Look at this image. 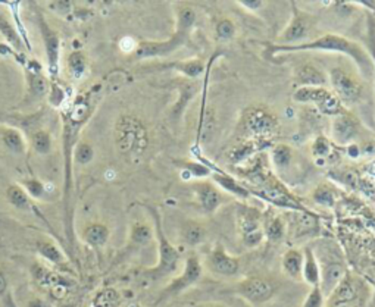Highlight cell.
Returning a JSON list of instances; mask_svg holds the SVG:
<instances>
[{"label":"cell","mask_w":375,"mask_h":307,"mask_svg":"<svg viewBox=\"0 0 375 307\" xmlns=\"http://www.w3.org/2000/svg\"><path fill=\"white\" fill-rule=\"evenodd\" d=\"M100 84L93 86L87 92L78 95L73 103L62 110V149H64V168H65V186H64V201L66 208V216L70 218V204L74 190V172H73V153L78 143V135L81 128L92 118L96 101L99 100Z\"/></svg>","instance_id":"1"},{"label":"cell","mask_w":375,"mask_h":307,"mask_svg":"<svg viewBox=\"0 0 375 307\" xmlns=\"http://www.w3.org/2000/svg\"><path fill=\"white\" fill-rule=\"evenodd\" d=\"M269 50L278 55V53H293V52H305V50H315V52H331V53H342L354 59V62L359 66L363 75L369 77L374 68V62L371 56L367 53L360 44L356 41H352L338 34H324V36L318 37L312 41L299 43L296 46H280V44H269Z\"/></svg>","instance_id":"2"},{"label":"cell","mask_w":375,"mask_h":307,"mask_svg":"<svg viewBox=\"0 0 375 307\" xmlns=\"http://www.w3.org/2000/svg\"><path fill=\"white\" fill-rule=\"evenodd\" d=\"M195 24V9H191L190 6H180L177 10V22L173 37H169L165 41H140L137 48L134 49L135 56H137L139 59H152L164 58V56L174 53L178 48L184 46Z\"/></svg>","instance_id":"3"},{"label":"cell","mask_w":375,"mask_h":307,"mask_svg":"<svg viewBox=\"0 0 375 307\" xmlns=\"http://www.w3.org/2000/svg\"><path fill=\"white\" fill-rule=\"evenodd\" d=\"M115 146L119 155L127 159H139L149 146V135L143 122L131 115H122L115 123Z\"/></svg>","instance_id":"4"},{"label":"cell","mask_w":375,"mask_h":307,"mask_svg":"<svg viewBox=\"0 0 375 307\" xmlns=\"http://www.w3.org/2000/svg\"><path fill=\"white\" fill-rule=\"evenodd\" d=\"M147 209H149V212L153 216L155 235L157 240V253H159L157 265L147 270V275L153 279H161L174 274V272L177 270L178 261H180V253H178V250L171 244V241L168 240L164 232L161 215H159V212L153 208H147Z\"/></svg>","instance_id":"5"},{"label":"cell","mask_w":375,"mask_h":307,"mask_svg":"<svg viewBox=\"0 0 375 307\" xmlns=\"http://www.w3.org/2000/svg\"><path fill=\"white\" fill-rule=\"evenodd\" d=\"M242 128L252 140L268 143L278 128V121L262 106H250L242 115Z\"/></svg>","instance_id":"6"},{"label":"cell","mask_w":375,"mask_h":307,"mask_svg":"<svg viewBox=\"0 0 375 307\" xmlns=\"http://www.w3.org/2000/svg\"><path fill=\"white\" fill-rule=\"evenodd\" d=\"M235 218L240 240L246 247L255 248L265 240L264 215L258 209L242 204L237 208Z\"/></svg>","instance_id":"7"},{"label":"cell","mask_w":375,"mask_h":307,"mask_svg":"<svg viewBox=\"0 0 375 307\" xmlns=\"http://www.w3.org/2000/svg\"><path fill=\"white\" fill-rule=\"evenodd\" d=\"M298 103H312L324 115L338 117L342 115L343 106L340 99L325 87H299L293 95Z\"/></svg>","instance_id":"8"},{"label":"cell","mask_w":375,"mask_h":307,"mask_svg":"<svg viewBox=\"0 0 375 307\" xmlns=\"http://www.w3.org/2000/svg\"><path fill=\"white\" fill-rule=\"evenodd\" d=\"M291 21L277 39L280 46H296L309 36L311 30L315 27L316 19L314 15L305 12L294 2L291 3Z\"/></svg>","instance_id":"9"},{"label":"cell","mask_w":375,"mask_h":307,"mask_svg":"<svg viewBox=\"0 0 375 307\" xmlns=\"http://www.w3.org/2000/svg\"><path fill=\"white\" fill-rule=\"evenodd\" d=\"M235 294L255 307L267 304L276 295V284L262 277H247L237 284Z\"/></svg>","instance_id":"10"},{"label":"cell","mask_w":375,"mask_h":307,"mask_svg":"<svg viewBox=\"0 0 375 307\" xmlns=\"http://www.w3.org/2000/svg\"><path fill=\"white\" fill-rule=\"evenodd\" d=\"M39 27L41 32V39L44 44V50H46V59H48V71L50 81H56L59 74V56H61V37L56 32L49 22L39 15Z\"/></svg>","instance_id":"11"},{"label":"cell","mask_w":375,"mask_h":307,"mask_svg":"<svg viewBox=\"0 0 375 307\" xmlns=\"http://www.w3.org/2000/svg\"><path fill=\"white\" fill-rule=\"evenodd\" d=\"M206 268L213 275L231 278L240 270V260L227 252L222 244H215L206 256Z\"/></svg>","instance_id":"12"},{"label":"cell","mask_w":375,"mask_h":307,"mask_svg":"<svg viewBox=\"0 0 375 307\" xmlns=\"http://www.w3.org/2000/svg\"><path fill=\"white\" fill-rule=\"evenodd\" d=\"M202 274H203V266H202L200 259L196 255H190L186 259V265H184L183 274H181L180 277H177L162 291V299L171 297V295H177L180 293L186 291L191 286H195V284L199 282V279L202 278Z\"/></svg>","instance_id":"13"},{"label":"cell","mask_w":375,"mask_h":307,"mask_svg":"<svg viewBox=\"0 0 375 307\" xmlns=\"http://www.w3.org/2000/svg\"><path fill=\"white\" fill-rule=\"evenodd\" d=\"M329 83H331L334 88V95L340 99V101H345L347 105L356 103L362 93V87L352 77L349 72H346L342 68H334L329 72Z\"/></svg>","instance_id":"14"},{"label":"cell","mask_w":375,"mask_h":307,"mask_svg":"<svg viewBox=\"0 0 375 307\" xmlns=\"http://www.w3.org/2000/svg\"><path fill=\"white\" fill-rule=\"evenodd\" d=\"M26 78L28 86V96L31 99L46 97L50 88V79L43 74L37 61L26 63Z\"/></svg>","instance_id":"15"},{"label":"cell","mask_w":375,"mask_h":307,"mask_svg":"<svg viewBox=\"0 0 375 307\" xmlns=\"http://www.w3.org/2000/svg\"><path fill=\"white\" fill-rule=\"evenodd\" d=\"M193 191H195L196 200L204 213L212 215L221 206L222 196L220 190L212 183H208V181H199V183H195V186H193Z\"/></svg>","instance_id":"16"},{"label":"cell","mask_w":375,"mask_h":307,"mask_svg":"<svg viewBox=\"0 0 375 307\" xmlns=\"http://www.w3.org/2000/svg\"><path fill=\"white\" fill-rule=\"evenodd\" d=\"M356 134L358 123L355 118H352L347 113H342V115L334 117V121L331 123V135L337 144L342 146L349 144L356 137Z\"/></svg>","instance_id":"17"},{"label":"cell","mask_w":375,"mask_h":307,"mask_svg":"<svg viewBox=\"0 0 375 307\" xmlns=\"http://www.w3.org/2000/svg\"><path fill=\"white\" fill-rule=\"evenodd\" d=\"M346 269L340 264V261H327L324 266H321V281H320V288L324 293L325 299L331 294L342 279L346 277Z\"/></svg>","instance_id":"18"},{"label":"cell","mask_w":375,"mask_h":307,"mask_svg":"<svg viewBox=\"0 0 375 307\" xmlns=\"http://www.w3.org/2000/svg\"><path fill=\"white\" fill-rule=\"evenodd\" d=\"M294 79L299 87H324L327 84V77L315 65L305 63L298 68Z\"/></svg>","instance_id":"19"},{"label":"cell","mask_w":375,"mask_h":307,"mask_svg":"<svg viewBox=\"0 0 375 307\" xmlns=\"http://www.w3.org/2000/svg\"><path fill=\"white\" fill-rule=\"evenodd\" d=\"M302 279H305L306 284H309L311 288L320 286L321 281V265L318 264V259L314 253V250L309 247H306L303 252Z\"/></svg>","instance_id":"20"},{"label":"cell","mask_w":375,"mask_h":307,"mask_svg":"<svg viewBox=\"0 0 375 307\" xmlns=\"http://www.w3.org/2000/svg\"><path fill=\"white\" fill-rule=\"evenodd\" d=\"M0 140H2L6 149L17 156L27 152V141L22 132L15 127H2L0 128Z\"/></svg>","instance_id":"21"},{"label":"cell","mask_w":375,"mask_h":307,"mask_svg":"<svg viewBox=\"0 0 375 307\" xmlns=\"http://www.w3.org/2000/svg\"><path fill=\"white\" fill-rule=\"evenodd\" d=\"M281 268L282 272L289 278L299 281L302 279V270H303V253L298 248H290L281 257Z\"/></svg>","instance_id":"22"},{"label":"cell","mask_w":375,"mask_h":307,"mask_svg":"<svg viewBox=\"0 0 375 307\" xmlns=\"http://www.w3.org/2000/svg\"><path fill=\"white\" fill-rule=\"evenodd\" d=\"M83 240L92 247L105 246L109 240V228L104 224H90L83 231Z\"/></svg>","instance_id":"23"},{"label":"cell","mask_w":375,"mask_h":307,"mask_svg":"<svg viewBox=\"0 0 375 307\" xmlns=\"http://www.w3.org/2000/svg\"><path fill=\"white\" fill-rule=\"evenodd\" d=\"M264 232L268 241L277 243L286 235V224L276 215H264Z\"/></svg>","instance_id":"24"},{"label":"cell","mask_w":375,"mask_h":307,"mask_svg":"<svg viewBox=\"0 0 375 307\" xmlns=\"http://www.w3.org/2000/svg\"><path fill=\"white\" fill-rule=\"evenodd\" d=\"M0 32L3 34V37L6 39V41L12 46L15 50L18 52H22L26 48V43L24 40L21 39L18 30L15 28V26L10 22L6 15H3L2 12H0Z\"/></svg>","instance_id":"25"},{"label":"cell","mask_w":375,"mask_h":307,"mask_svg":"<svg viewBox=\"0 0 375 307\" xmlns=\"http://www.w3.org/2000/svg\"><path fill=\"white\" fill-rule=\"evenodd\" d=\"M6 199L14 208H17L19 210L34 209L32 203H31V197L27 195V191L22 188L19 184H12L6 188Z\"/></svg>","instance_id":"26"},{"label":"cell","mask_w":375,"mask_h":307,"mask_svg":"<svg viewBox=\"0 0 375 307\" xmlns=\"http://www.w3.org/2000/svg\"><path fill=\"white\" fill-rule=\"evenodd\" d=\"M31 147L37 155H41V156L49 155L53 147V140H52L50 132L43 128L34 131L31 134Z\"/></svg>","instance_id":"27"},{"label":"cell","mask_w":375,"mask_h":307,"mask_svg":"<svg viewBox=\"0 0 375 307\" xmlns=\"http://www.w3.org/2000/svg\"><path fill=\"white\" fill-rule=\"evenodd\" d=\"M68 65V71H70V75H73L75 79L83 78L87 70V59L86 55L81 50H74L70 55H68L66 59Z\"/></svg>","instance_id":"28"},{"label":"cell","mask_w":375,"mask_h":307,"mask_svg":"<svg viewBox=\"0 0 375 307\" xmlns=\"http://www.w3.org/2000/svg\"><path fill=\"white\" fill-rule=\"evenodd\" d=\"M204 237H206V230H204V226L200 225L199 222L189 221L184 225L183 238L189 246H191V247L199 246L204 240Z\"/></svg>","instance_id":"29"},{"label":"cell","mask_w":375,"mask_h":307,"mask_svg":"<svg viewBox=\"0 0 375 307\" xmlns=\"http://www.w3.org/2000/svg\"><path fill=\"white\" fill-rule=\"evenodd\" d=\"M213 178H215V181H217V183H218L224 190L230 191L231 195H234V196H237V197L247 199V197L250 196V192H249L244 187H242L240 184L237 183L235 179H233V178L229 177V175H225V174H222V172H218V174H215V175H213Z\"/></svg>","instance_id":"30"},{"label":"cell","mask_w":375,"mask_h":307,"mask_svg":"<svg viewBox=\"0 0 375 307\" xmlns=\"http://www.w3.org/2000/svg\"><path fill=\"white\" fill-rule=\"evenodd\" d=\"M37 252H39V255L41 257L49 260L50 264L61 265V264H64V261H65L64 253L53 243H50V241H39L37 243Z\"/></svg>","instance_id":"31"},{"label":"cell","mask_w":375,"mask_h":307,"mask_svg":"<svg viewBox=\"0 0 375 307\" xmlns=\"http://www.w3.org/2000/svg\"><path fill=\"white\" fill-rule=\"evenodd\" d=\"M95 159V147L87 143V141H78L77 146L74 147V153H73V161L77 165L86 166Z\"/></svg>","instance_id":"32"},{"label":"cell","mask_w":375,"mask_h":307,"mask_svg":"<svg viewBox=\"0 0 375 307\" xmlns=\"http://www.w3.org/2000/svg\"><path fill=\"white\" fill-rule=\"evenodd\" d=\"M169 66L174 68V70H177L178 72L184 74L189 78H198L204 71V65L199 59H191V61H184V62H174Z\"/></svg>","instance_id":"33"},{"label":"cell","mask_w":375,"mask_h":307,"mask_svg":"<svg viewBox=\"0 0 375 307\" xmlns=\"http://www.w3.org/2000/svg\"><path fill=\"white\" fill-rule=\"evenodd\" d=\"M272 162H274L276 168L286 169L291 162V149L289 146H276L272 149Z\"/></svg>","instance_id":"34"},{"label":"cell","mask_w":375,"mask_h":307,"mask_svg":"<svg viewBox=\"0 0 375 307\" xmlns=\"http://www.w3.org/2000/svg\"><path fill=\"white\" fill-rule=\"evenodd\" d=\"M21 187L27 191V195L32 199H43L46 195V186L39 178H26L22 179Z\"/></svg>","instance_id":"35"},{"label":"cell","mask_w":375,"mask_h":307,"mask_svg":"<svg viewBox=\"0 0 375 307\" xmlns=\"http://www.w3.org/2000/svg\"><path fill=\"white\" fill-rule=\"evenodd\" d=\"M152 238V231L149 226L146 224H134L131 228V243L137 244V246H143L146 243H149Z\"/></svg>","instance_id":"36"},{"label":"cell","mask_w":375,"mask_h":307,"mask_svg":"<svg viewBox=\"0 0 375 307\" xmlns=\"http://www.w3.org/2000/svg\"><path fill=\"white\" fill-rule=\"evenodd\" d=\"M215 32H217V39L220 41H229L231 39H234L235 36V26L234 22L231 19H221L218 24H217V28H215Z\"/></svg>","instance_id":"37"},{"label":"cell","mask_w":375,"mask_h":307,"mask_svg":"<svg viewBox=\"0 0 375 307\" xmlns=\"http://www.w3.org/2000/svg\"><path fill=\"white\" fill-rule=\"evenodd\" d=\"M48 100L50 106L53 108H62L64 101L66 100V93L62 86H59L56 81H50V88L48 93Z\"/></svg>","instance_id":"38"},{"label":"cell","mask_w":375,"mask_h":307,"mask_svg":"<svg viewBox=\"0 0 375 307\" xmlns=\"http://www.w3.org/2000/svg\"><path fill=\"white\" fill-rule=\"evenodd\" d=\"M325 300L327 299H325L324 293L321 291L320 286L312 287L311 291H309V294L306 295V299H305L302 307H324Z\"/></svg>","instance_id":"39"},{"label":"cell","mask_w":375,"mask_h":307,"mask_svg":"<svg viewBox=\"0 0 375 307\" xmlns=\"http://www.w3.org/2000/svg\"><path fill=\"white\" fill-rule=\"evenodd\" d=\"M118 300V295L115 291H112V290H105V291H102L96 300H95V306L96 307H113L115 306Z\"/></svg>","instance_id":"40"},{"label":"cell","mask_w":375,"mask_h":307,"mask_svg":"<svg viewBox=\"0 0 375 307\" xmlns=\"http://www.w3.org/2000/svg\"><path fill=\"white\" fill-rule=\"evenodd\" d=\"M314 200L318 204H323V206H333L334 195H333L331 190H328L325 187H320V188H316L314 192Z\"/></svg>","instance_id":"41"},{"label":"cell","mask_w":375,"mask_h":307,"mask_svg":"<svg viewBox=\"0 0 375 307\" xmlns=\"http://www.w3.org/2000/svg\"><path fill=\"white\" fill-rule=\"evenodd\" d=\"M312 152H314V155H315L316 157H324V156H327L328 152H329V144H328V141H327L325 139H323V137H318V139L315 140V143H314Z\"/></svg>","instance_id":"42"},{"label":"cell","mask_w":375,"mask_h":307,"mask_svg":"<svg viewBox=\"0 0 375 307\" xmlns=\"http://www.w3.org/2000/svg\"><path fill=\"white\" fill-rule=\"evenodd\" d=\"M368 31H369V48H371V59L375 66V18L374 15L368 17Z\"/></svg>","instance_id":"43"},{"label":"cell","mask_w":375,"mask_h":307,"mask_svg":"<svg viewBox=\"0 0 375 307\" xmlns=\"http://www.w3.org/2000/svg\"><path fill=\"white\" fill-rule=\"evenodd\" d=\"M238 3H240V6H243L246 9H250V10L262 8V5H264V2H260V0H253V2H252V0H242V2H238Z\"/></svg>","instance_id":"44"},{"label":"cell","mask_w":375,"mask_h":307,"mask_svg":"<svg viewBox=\"0 0 375 307\" xmlns=\"http://www.w3.org/2000/svg\"><path fill=\"white\" fill-rule=\"evenodd\" d=\"M8 290V281L5 278V275L0 272V295H3Z\"/></svg>","instance_id":"45"},{"label":"cell","mask_w":375,"mask_h":307,"mask_svg":"<svg viewBox=\"0 0 375 307\" xmlns=\"http://www.w3.org/2000/svg\"><path fill=\"white\" fill-rule=\"evenodd\" d=\"M28 307H46V303H43L40 300H34V301L30 303Z\"/></svg>","instance_id":"46"},{"label":"cell","mask_w":375,"mask_h":307,"mask_svg":"<svg viewBox=\"0 0 375 307\" xmlns=\"http://www.w3.org/2000/svg\"><path fill=\"white\" fill-rule=\"evenodd\" d=\"M363 6H367V8H369L371 10H372V12L375 14V2H360Z\"/></svg>","instance_id":"47"},{"label":"cell","mask_w":375,"mask_h":307,"mask_svg":"<svg viewBox=\"0 0 375 307\" xmlns=\"http://www.w3.org/2000/svg\"><path fill=\"white\" fill-rule=\"evenodd\" d=\"M204 307H212V306H204Z\"/></svg>","instance_id":"48"}]
</instances>
